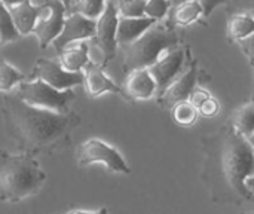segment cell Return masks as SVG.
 Masks as SVG:
<instances>
[{
  "label": "cell",
  "instance_id": "obj_14",
  "mask_svg": "<svg viewBox=\"0 0 254 214\" xmlns=\"http://www.w3.org/2000/svg\"><path fill=\"white\" fill-rule=\"evenodd\" d=\"M122 88L129 101L149 100L158 94L156 80L153 79L149 69H137L127 73V79Z\"/></svg>",
  "mask_w": 254,
  "mask_h": 214
},
{
  "label": "cell",
  "instance_id": "obj_36",
  "mask_svg": "<svg viewBox=\"0 0 254 214\" xmlns=\"http://www.w3.org/2000/svg\"><path fill=\"white\" fill-rule=\"evenodd\" d=\"M247 140L250 142V144H252V146L254 147V131H253V134H252V136H249V137H247Z\"/></svg>",
  "mask_w": 254,
  "mask_h": 214
},
{
  "label": "cell",
  "instance_id": "obj_31",
  "mask_svg": "<svg viewBox=\"0 0 254 214\" xmlns=\"http://www.w3.org/2000/svg\"><path fill=\"white\" fill-rule=\"evenodd\" d=\"M199 1H201L202 9H204V16L208 18V16L214 12V9H216L217 6L225 4L228 0H199Z\"/></svg>",
  "mask_w": 254,
  "mask_h": 214
},
{
  "label": "cell",
  "instance_id": "obj_8",
  "mask_svg": "<svg viewBox=\"0 0 254 214\" xmlns=\"http://www.w3.org/2000/svg\"><path fill=\"white\" fill-rule=\"evenodd\" d=\"M28 79H40L55 89L65 91L83 85V71H68L60 64V61L39 58Z\"/></svg>",
  "mask_w": 254,
  "mask_h": 214
},
{
  "label": "cell",
  "instance_id": "obj_37",
  "mask_svg": "<svg viewBox=\"0 0 254 214\" xmlns=\"http://www.w3.org/2000/svg\"><path fill=\"white\" fill-rule=\"evenodd\" d=\"M240 214H254V212H243V213Z\"/></svg>",
  "mask_w": 254,
  "mask_h": 214
},
{
  "label": "cell",
  "instance_id": "obj_7",
  "mask_svg": "<svg viewBox=\"0 0 254 214\" xmlns=\"http://www.w3.org/2000/svg\"><path fill=\"white\" fill-rule=\"evenodd\" d=\"M76 161L80 167H86L95 162L104 164L110 171L129 174L131 168L128 167L124 156L112 146L98 139H89L77 146L76 149Z\"/></svg>",
  "mask_w": 254,
  "mask_h": 214
},
{
  "label": "cell",
  "instance_id": "obj_26",
  "mask_svg": "<svg viewBox=\"0 0 254 214\" xmlns=\"http://www.w3.org/2000/svg\"><path fill=\"white\" fill-rule=\"evenodd\" d=\"M171 7V1L170 0H147L146 1V9H144V15L156 22L162 21L167 13L170 12Z\"/></svg>",
  "mask_w": 254,
  "mask_h": 214
},
{
  "label": "cell",
  "instance_id": "obj_10",
  "mask_svg": "<svg viewBox=\"0 0 254 214\" xmlns=\"http://www.w3.org/2000/svg\"><path fill=\"white\" fill-rule=\"evenodd\" d=\"M95 24L97 19H91L79 12H71L68 16H65L61 33L54 39L51 45L57 52H60L71 43L89 40L95 33Z\"/></svg>",
  "mask_w": 254,
  "mask_h": 214
},
{
  "label": "cell",
  "instance_id": "obj_34",
  "mask_svg": "<svg viewBox=\"0 0 254 214\" xmlns=\"http://www.w3.org/2000/svg\"><path fill=\"white\" fill-rule=\"evenodd\" d=\"M7 7H10V6H15V4H18V3H21L22 0H1Z\"/></svg>",
  "mask_w": 254,
  "mask_h": 214
},
{
  "label": "cell",
  "instance_id": "obj_9",
  "mask_svg": "<svg viewBox=\"0 0 254 214\" xmlns=\"http://www.w3.org/2000/svg\"><path fill=\"white\" fill-rule=\"evenodd\" d=\"M42 4L45 6V12L39 18V21L33 30V34L37 37L39 48L45 49L61 33L64 19H65V13H68V12L61 0H45Z\"/></svg>",
  "mask_w": 254,
  "mask_h": 214
},
{
  "label": "cell",
  "instance_id": "obj_4",
  "mask_svg": "<svg viewBox=\"0 0 254 214\" xmlns=\"http://www.w3.org/2000/svg\"><path fill=\"white\" fill-rule=\"evenodd\" d=\"M179 34L171 25L155 22L144 34L124 46L122 69L125 73L137 69H149L167 51L179 46Z\"/></svg>",
  "mask_w": 254,
  "mask_h": 214
},
{
  "label": "cell",
  "instance_id": "obj_6",
  "mask_svg": "<svg viewBox=\"0 0 254 214\" xmlns=\"http://www.w3.org/2000/svg\"><path fill=\"white\" fill-rule=\"evenodd\" d=\"M118 21L119 12L116 0H107L104 10L97 18L95 33L89 39V45L94 46L100 57V66L104 69L110 60L116 57L118 42H116V31H118Z\"/></svg>",
  "mask_w": 254,
  "mask_h": 214
},
{
  "label": "cell",
  "instance_id": "obj_3",
  "mask_svg": "<svg viewBox=\"0 0 254 214\" xmlns=\"http://www.w3.org/2000/svg\"><path fill=\"white\" fill-rule=\"evenodd\" d=\"M46 182V173L33 155L0 150V201L19 203L36 195Z\"/></svg>",
  "mask_w": 254,
  "mask_h": 214
},
{
  "label": "cell",
  "instance_id": "obj_33",
  "mask_svg": "<svg viewBox=\"0 0 254 214\" xmlns=\"http://www.w3.org/2000/svg\"><path fill=\"white\" fill-rule=\"evenodd\" d=\"M246 185H247L249 191L252 192V203H254V174L253 176H250V177L247 179Z\"/></svg>",
  "mask_w": 254,
  "mask_h": 214
},
{
  "label": "cell",
  "instance_id": "obj_20",
  "mask_svg": "<svg viewBox=\"0 0 254 214\" xmlns=\"http://www.w3.org/2000/svg\"><path fill=\"white\" fill-rule=\"evenodd\" d=\"M232 128L243 137L252 136L254 131V101L240 106L231 116Z\"/></svg>",
  "mask_w": 254,
  "mask_h": 214
},
{
  "label": "cell",
  "instance_id": "obj_19",
  "mask_svg": "<svg viewBox=\"0 0 254 214\" xmlns=\"http://www.w3.org/2000/svg\"><path fill=\"white\" fill-rule=\"evenodd\" d=\"M201 15H204V9L199 0H188L183 1L177 6L173 7V13H171V21L176 25H190L193 22H196Z\"/></svg>",
  "mask_w": 254,
  "mask_h": 214
},
{
  "label": "cell",
  "instance_id": "obj_27",
  "mask_svg": "<svg viewBox=\"0 0 254 214\" xmlns=\"http://www.w3.org/2000/svg\"><path fill=\"white\" fill-rule=\"evenodd\" d=\"M229 15L232 13H250L254 10V0H228L225 3Z\"/></svg>",
  "mask_w": 254,
  "mask_h": 214
},
{
  "label": "cell",
  "instance_id": "obj_25",
  "mask_svg": "<svg viewBox=\"0 0 254 214\" xmlns=\"http://www.w3.org/2000/svg\"><path fill=\"white\" fill-rule=\"evenodd\" d=\"M147 0H116L119 16L124 18H141L144 15Z\"/></svg>",
  "mask_w": 254,
  "mask_h": 214
},
{
  "label": "cell",
  "instance_id": "obj_17",
  "mask_svg": "<svg viewBox=\"0 0 254 214\" xmlns=\"http://www.w3.org/2000/svg\"><path fill=\"white\" fill-rule=\"evenodd\" d=\"M156 21L141 16V18H124L119 16L118 21V31H116V42L121 46L132 43L141 34H144Z\"/></svg>",
  "mask_w": 254,
  "mask_h": 214
},
{
  "label": "cell",
  "instance_id": "obj_29",
  "mask_svg": "<svg viewBox=\"0 0 254 214\" xmlns=\"http://www.w3.org/2000/svg\"><path fill=\"white\" fill-rule=\"evenodd\" d=\"M208 97H211V94L208 92V91H205L204 88H201V86H195L193 88V91L190 92V95H189V100L188 101H190L196 109L208 98Z\"/></svg>",
  "mask_w": 254,
  "mask_h": 214
},
{
  "label": "cell",
  "instance_id": "obj_21",
  "mask_svg": "<svg viewBox=\"0 0 254 214\" xmlns=\"http://www.w3.org/2000/svg\"><path fill=\"white\" fill-rule=\"evenodd\" d=\"M19 37L21 34L13 24L9 7L0 0V43L4 45L9 42H15Z\"/></svg>",
  "mask_w": 254,
  "mask_h": 214
},
{
  "label": "cell",
  "instance_id": "obj_38",
  "mask_svg": "<svg viewBox=\"0 0 254 214\" xmlns=\"http://www.w3.org/2000/svg\"><path fill=\"white\" fill-rule=\"evenodd\" d=\"M250 66H252V70H253V74H254V61H252V63H250Z\"/></svg>",
  "mask_w": 254,
  "mask_h": 214
},
{
  "label": "cell",
  "instance_id": "obj_32",
  "mask_svg": "<svg viewBox=\"0 0 254 214\" xmlns=\"http://www.w3.org/2000/svg\"><path fill=\"white\" fill-rule=\"evenodd\" d=\"M57 214H109L107 209H100V210H95V212H85V210H70V212H65V213H57Z\"/></svg>",
  "mask_w": 254,
  "mask_h": 214
},
{
  "label": "cell",
  "instance_id": "obj_11",
  "mask_svg": "<svg viewBox=\"0 0 254 214\" xmlns=\"http://www.w3.org/2000/svg\"><path fill=\"white\" fill-rule=\"evenodd\" d=\"M183 63H185V49L180 46H176L167 51L155 64L149 67V71L152 73L158 85L156 95H159L182 73Z\"/></svg>",
  "mask_w": 254,
  "mask_h": 214
},
{
  "label": "cell",
  "instance_id": "obj_12",
  "mask_svg": "<svg viewBox=\"0 0 254 214\" xmlns=\"http://www.w3.org/2000/svg\"><path fill=\"white\" fill-rule=\"evenodd\" d=\"M198 69L196 64L192 63L186 71H182L159 95L158 104L164 109H173L177 103L189 100L190 92L196 86Z\"/></svg>",
  "mask_w": 254,
  "mask_h": 214
},
{
  "label": "cell",
  "instance_id": "obj_1",
  "mask_svg": "<svg viewBox=\"0 0 254 214\" xmlns=\"http://www.w3.org/2000/svg\"><path fill=\"white\" fill-rule=\"evenodd\" d=\"M202 182L214 204L241 206L252 201L246 182L254 174V147L231 124L202 139Z\"/></svg>",
  "mask_w": 254,
  "mask_h": 214
},
{
  "label": "cell",
  "instance_id": "obj_2",
  "mask_svg": "<svg viewBox=\"0 0 254 214\" xmlns=\"http://www.w3.org/2000/svg\"><path fill=\"white\" fill-rule=\"evenodd\" d=\"M1 101L7 136L15 142L19 152L33 156L52 155L68 146L73 130L82 122L73 110L58 113L36 107L22 101L16 94H6Z\"/></svg>",
  "mask_w": 254,
  "mask_h": 214
},
{
  "label": "cell",
  "instance_id": "obj_39",
  "mask_svg": "<svg viewBox=\"0 0 254 214\" xmlns=\"http://www.w3.org/2000/svg\"><path fill=\"white\" fill-rule=\"evenodd\" d=\"M253 101H254V91H253Z\"/></svg>",
  "mask_w": 254,
  "mask_h": 214
},
{
  "label": "cell",
  "instance_id": "obj_5",
  "mask_svg": "<svg viewBox=\"0 0 254 214\" xmlns=\"http://www.w3.org/2000/svg\"><path fill=\"white\" fill-rule=\"evenodd\" d=\"M16 95L31 106L54 110L58 113H68L70 103L76 98L73 89L60 91L40 79H28L21 82L18 85Z\"/></svg>",
  "mask_w": 254,
  "mask_h": 214
},
{
  "label": "cell",
  "instance_id": "obj_23",
  "mask_svg": "<svg viewBox=\"0 0 254 214\" xmlns=\"http://www.w3.org/2000/svg\"><path fill=\"white\" fill-rule=\"evenodd\" d=\"M171 110H173V119L179 125H183V127H189V125L195 124L199 116L198 109L188 100L177 103Z\"/></svg>",
  "mask_w": 254,
  "mask_h": 214
},
{
  "label": "cell",
  "instance_id": "obj_18",
  "mask_svg": "<svg viewBox=\"0 0 254 214\" xmlns=\"http://www.w3.org/2000/svg\"><path fill=\"white\" fill-rule=\"evenodd\" d=\"M254 33V16L250 13H232L228 19L226 34L229 40L240 42Z\"/></svg>",
  "mask_w": 254,
  "mask_h": 214
},
{
  "label": "cell",
  "instance_id": "obj_41",
  "mask_svg": "<svg viewBox=\"0 0 254 214\" xmlns=\"http://www.w3.org/2000/svg\"><path fill=\"white\" fill-rule=\"evenodd\" d=\"M0 45H1V43H0Z\"/></svg>",
  "mask_w": 254,
  "mask_h": 214
},
{
  "label": "cell",
  "instance_id": "obj_13",
  "mask_svg": "<svg viewBox=\"0 0 254 214\" xmlns=\"http://www.w3.org/2000/svg\"><path fill=\"white\" fill-rule=\"evenodd\" d=\"M83 88L89 97H100L104 92H113V94L119 95L121 98L129 101L124 88H121L118 83H115L104 73V69L92 61H89L88 66L83 69Z\"/></svg>",
  "mask_w": 254,
  "mask_h": 214
},
{
  "label": "cell",
  "instance_id": "obj_30",
  "mask_svg": "<svg viewBox=\"0 0 254 214\" xmlns=\"http://www.w3.org/2000/svg\"><path fill=\"white\" fill-rule=\"evenodd\" d=\"M238 45H240L241 51L244 52V55L250 60V63L254 61V33L253 34H250L249 37L240 40Z\"/></svg>",
  "mask_w": 254,
  "mask_h": 214
},
{
  "label": "cell",
  "instance_id": "obj_22",
  "mask_svg": "<svg viewBox=\"0 0 254 214\" xmlns=\"http://www.w3.org/2000/svg\"><path fill=\"white\" fill-rule=\"evenodd\" d=\"M28 79L22 71L10 66L6 60H0V91L7 92L10 91L15 85H19Z\"/></svg>",
  "mask_w": 254,
  "mask_h": 214
},
{
  "label": "cell",
  "instance_id": "obj_40",
  "mask_svg": "<svg viewBox=\"0 0 254 214\" xmlns=\"http://www.w3.org/2000/svg\"><path fill=\"white\" fill-rule=\"evenodd\" d=\"M73 3H74V0H73Z\"/></svg>",
  "mask_w": 254,
  "mask_h": 214
},
{
  "label": "cell",
  "instance_id": "obj_16",
  "mask_svg": "<svg viewBox=\"0 0 254 214\" xmlns=\"http://www.w3.org/2000/svg\"><path fill=\"white\" fill-rule=\"evenodd\" d=\"M57 54H58L60 64L68 71H83V69L91 61L88 40H80V42L71 43Z\"/></svg>",
  "mask_w": 254,
  "mask_h": 214
},
{
  "label": "cell",
  "instance_id": "obj_28",
  "mask_svg": "<svg viewBox=\"0 0 254 214\" xmlns=\"http://www.w3.org/2000/svg\"><path fill=\"white\" fill-rule=\"evenodd\" d=\"M219 110H220L219 101H217L213 95L208 97V98L198 107L199 115H202V116H205V118H213V116H216V115L219 113Z\"/></svg>",
  "mask_w": 254,
  "mask_h": 214
},
{
  "label": "cell",
  "instance_id": "obj_35",
  "mask_svg": "<svg viewBox=\"0 0 254 214\" xmlns=\"http://www.w3.org/2000/svg\"><path fill=\"white\" fill-rule=\"evenodd\" d=\"M64 3V6L67 7V12L70 13L71 12V7H73V0H61Z\"/></svg>",
  "mask_w": 254,
  "mask_h": 214
},
{
  "label": "cell",
  "instance_id": "obj_24",
  "mask_svg": "<svg viewBox=\"0 0 254 214\" xmlns=\"http://www.w3.org/2000/svg\"><path fill=\"white\" fill-rule=\"evenodd\" d=\"M106 1L107 0H74L71 12H79L91 19H97L104 10Z\"/></svg>",
  "mask_w": 254,
  "mask_h": 214
},
{
  "label": "cell",
  "instance_id": "obj_15",
  "mask_svg": "<svg viewBox=\"0 0 254 214\" xmlns=\"http://www.w3.org/2000/svg\"><path fill=\"white\" fill-rule=\"evenodd\" d=\"M9 12L12 15L13 24H15L16 30L19 31V34L27 36V34L33 33L39 18L45 12V6L33 4L31 0H22L21 3H18L15 6H10Z\"/></svg>",
  "mask_w": 254,
  "mask_h": 214
}]
</instances>
